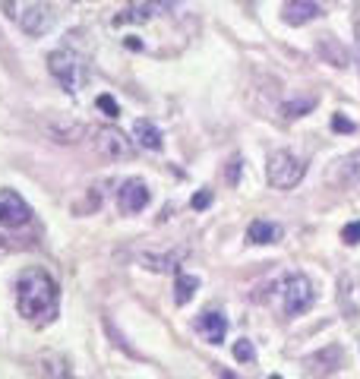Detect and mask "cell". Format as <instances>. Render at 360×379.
<instances>
[{
  "instance_id": "11",
  "label": "cell",
  "mask_w": 360,
  "mask_h": 379,
  "mask_svg": "<svg viewBox=\"0 0 360 379\" xmlns=\"http://www.w3.org/2000/svg\"><path fill=\"white\" fill-rule=\"evenodd\" d=\"M319 16V4L316 0H284L281 4V19L288 25H307Z\"/></svg>"
},
{
  "instance_id": "17",
  "label": "cell",
  "mask_w": 360,
  "mask_h": 379,
  "mask_svg": "<svg viewBox=\"0 0 360 379\" xmlns=\"http://www.w3.org/2000/svg\"><path fill=\"white\" fill-rule=\"evenodd\" d=\"M307 364H309V370H313L316 364H328V373H335V370L341 366V347H326V351L313 354V357H309Z\"/></svg>"
},
{
  "instance_id": "4",
  "label": "cell",
  "mask_w": 360,
  "mask_h": 379,
  "mask_svg": "<svg viewBox=\"0 0 360 379\" xmlns=\"http://www.w3.org/2000/svg\"><path fill=\"white\" fill-rule=\"evenodd\" d=\"M281 288H284L281 291V294H284V313H288V316H300V313H307V310L313 307L316 288H313V281H309L303 272L288 275Z\"/></svg>"
},
{
  "instance_id": "29",
  "label": "cell",
  "mask_w": 360,
  "mask_h": 379,
  "mask_svg": "<svg viewBox=\"0 0 360 379\" xmlns=\"http://www.w3.org/2000/svg\"><path fill=\"white\" fill-rule=\"evenodd\" d=\"M272 379H281V376H278V373H275V376H272Z\"/></svg>"
},
{
  "instance_id": "12",
  "label": "cell",
  "mask_w": 360,
  "mask_h": 379,
  "mask_svg": "<svg viewBox=\"0 0 360 379\" xmlns=\"http://www.w3.org/2000/svg\"><path fill=\"white\" fill-rule=\"evenodd\" d=\"M316 54L322 57L326 63H332V67H338V69H345V67H351V57H347V51H345V44L338 41L335 35H326V38H319L316 41Z\"/></svg>"
},
{
  "instance_id": "24",
  "label": "cell",
  "mask_w": 360,
  "mask_h": 379,
  "mask_svg": "<svg viewBox=\"0 0 360 379\" xmlns=\"http://www.w3.org/2000/svg\"><path fill=\"white\" fill-rule=\"evenodd\" d=\"M332 130L335 133H354V124L347 117H341V114H335V117H332Z\"/></svg>"
},
{
  "instance_id": "18",
  "label": "cell",
  "mask_w": 360,
  "mask_h": 379,
  "mask_svg": "<svg viewBox=\"0 0 360 379\" xmlns=\"http://www.w3.org/2000/svg\"><path fill=\"white\" fill-rule=\"evenodd\" d=\"M341 177H345V183H360V152H351L341 161Z\"/></svg>"
},
{
  "instance_id": "10",
  "label": "cell",
  "mask_w": 360,
  "mask_h": 379,
  "mask_svg": "<svg viewBox=\"0 0 360 379\" xmlns=\"http://www.w3.org/2000/svg\"><path fill=\"white\" fill-rule=\"evenodd\" d=\"M193 332L199 335V338H206L208 345H221L227 335V316L218 313V310H206V313L193 322Z\"/></svg>"
},
{
  "instance_id": "13",
  "label": "cell",
  "mask_w": 360,
  "mask_h": 379,
  "mask_svg": "<svg viewBox=\"0 0 360 379\" xmlns=\"http://www.w3.org/2000/svg\"><path fill=\"white\" fill-rule=\"evenodd\" d=\"M246 237H250L253 244H259V246H265V244H278V240H281V227H278L275 221L256 218V221H250V231H246Z\"/></svg>"
},
{
  "instance_id": "28",
  "label": "cell",
  "mask_w": 360,
  "mask_h": 379,
  "mask_svg": "<svg viewBox=\"0 0 360 379\" xmlns=\"http://www.w3.org/2000/svg\"><path fill=\"white\" fill-rule=\"evenodd\" d=\"M218 376H221V379H237V376H231L227 370H218Z\"/></svg>"
},
{
  "instance_id": "2",
  "label": "cell",
  "mask_w": 360,
  "mask_h": 379,
  "mask_svg": "<svg viewBox=\"0 0 360 379\" xmlns=\"http://www.w3.org/2000/svg\"><path fill=\"white\" fill-rule=\"evenodd\" d=\"M307 174V164H303L300 155L288 149H278L269 155V164H265V177H269V187L275 190H294L297 183Z\"/></svg>"
},
{
  "instance_id": "7",
  "label": "cell",
  "mask_w": 360,
  "mask_h": 379,
  "mask_svg": "<svg viewBox=\"0 0 360 379\" xmlns=\"http://www.w3.org/2000/svg\"><path fill=\"white\" fill-rule=\"evenodd\" d=\"M177 0H130L126 10L120 16H114V25H126V22H149L158 13H168Z\"/></svg>"
},
{
  "instance_id": "20",
  "label": "cell",
  "mask_w": 360,
  "mask_h": 379,
  "mask_svg": "<svg viewBox=\"0 0 360 379\" xmlns=\"http://www.w3.org/2000/svg\"><path fill=\"white\" fill-rule=\"evenodd\" d=\"M313 105H316L313 98H303V101H288V105H284L281 111H284V117H303V114H307V111H313Z\"/></svg>"
},
{
  "instance_id": "16",
  "label": "cell",
  "mask_w": 360,
  "mask_h": 379,
  "mask_svg": "<svg viewBox=\"0 0 360 379\" xmlns=\"http://www.w3.org/2000/svg\"><path fill=\"white\" fill-rule=\"evenodd\" d=\"M196 288H199V278L187 275V272H177V281H174V300H177V307H183V303L193 300Z\"/></svg>"
},
{
  "instance_id": "21",
  "label": "cell",
  "mask_w": 360,
  "mask_h": 379,
  "mask_svg": "<svg viewBox=\"0 0 360 379\" xmlns=\"http://www.w3.org/2000/svg\"><path fill=\"white\" fill-rule=\"evenodd\" d=\"M48 373L54 379H79V376H73V373H69V366L63 364L60 357H48Z\"/></svg>"
},
{
  "instance_id": "27",
  "label": "cell",
  "mask_w": 360,
  "mask_h": 379,
  "mask_svg": "<svg viewBox=\"0 0 360 379\" xmlns=\"http://www.w3.org/2000/svg\"><path fill=\"white\" fill-rule=\"evenodd\" d=\"M357 63H360V16H357Z\"/></svg>"
},
{
  "instance_id": "23",
  "label": "cell",
  "mask_w": 360,
  "mask_h": 379,
  "mask_svg": "<svg viewBox=\"0 0 360 379\" xmlns=\"http://www.w3.org/2000/svg\"><path fill=\"white\" fill-rule=\"evenodd\" d=\"M98 107H101V111H105V114H107V117H117V114H120L117 101H114V98H111V95H98Z\"/></svg>"
},
{
  "instance_id": "8",
  "label": "cell",
  "mask_w": 360,
  "mask_h": 379,
  "mask_svg": "<svg viewBox=\"0 0 360 379\" xmlns=\"http://www.w3.org/2000/svg\"><path fill=\"white\" fill-rule=\"evenodd\" d=\"M149 199H152V193H149V187H145L142 177H126V180L120 183V190H117V202H120V208H124L126 215L142 212V208L149 206Z\"/></svg>"
},
{
  "instance_id": "9",
  "label": "cell",
  "mask_w": 360,
  "mask_h": 379,
  "mask_svg": "<svg viewBox=\"0 0 360 379\" xmlns=\"http://www.w3.org/2000/svg\"><path fill=\"white\" fill-rule=\"evenodd\" d=\"M95 149H98L105 158H111V161L133 155V142L120 130H114V126H101V130H95Z\"/></svg>"
},
{
  "instance_id": "26",
  "label": "cell",
  "mask_w": 360,
  "mask_h": 379,
  "mask_svg": "<svg viewBox=\"0 0 360 379\" xmlns=\"http://www.w3.org/2000/svg\"><path fill=\"white\" fill-rule=\"evenodd\" d=\"M237 180H240V158H234L227 164V183H237Z\"/></svg>"
},
{
  "instance_id": "14",
  "label": "cell",
  "mask_w": 360,
  "mask_h": 379,
  "mask_svg": "<svg viewBox=\"0 0 360 379\" xmlns=\"http://www.w3.org/2000/svg\"><path fill=\"white\" fill-rule=\"evenodd\" d=\"M180 256L183 253H142L139 262L152 272H180Z\"/></svg>"
},
{
  "instance_id": "1",
  "label": "cell",
  "mask_w": 360,
  "mask_h": 379,
  "mask_svg": "<svg viewBox=\"0 0 360 379\" xmlns=\"http://www.w3.org/2000/svg\"><path fill=\"white\" fill-rule=\"evenodd\" d=\"M16 310L29 322H51L60 310L57 281L44 269H25L16 281Z\"/></svg>"
},
{
  "instance_id": "3",
  "label": "cell",
  "mask_w": 360,
  "mask_h": 379,
  "mask_svg": "<svg viewBox=\"0 0 360 379\" xmlns=\"http://www.w3.org/2000/svg\"><path fill=\"white\" fill-rule=\"evenodd\" d=\"M48 69L54 73V79L60 82L67 92H79L88 79V67L76 51H51L48 54Z\"/></svg>"
},
{
  "instance_id": "6",
  "label": "cell",
  "mask_w": 360,
  "mask_h": 379,
  "mask_svg": "<svg viewBox=\"0 0 360 379\" xmlns=\"http://www.w3.org/2000/svg\"><path fill=\"white\" fill-rule=\"evenodd\" d=\"M32 208L16 190H0V227H22L29 225Z\"/></svg>"
},
{
  "instance_id": "15",
  "label": "cell",
  "mask_w": 360,
  "mask_h": 379,
  "mask_svg": "<svg viewBox=\"0 0 360 379\" xmlns=\"http://www.w3.org/2000/svg\"><path fill=\"white\" fill-rule=\"evenodd\" d=\"M133 133H136V139H139V145H145V149H161V130H158L155 124H152V120H136V124H133Z\"/></svg>"
},
{
  "instance_id": "19",
  "label": "cell",
  "mask_w": 360,
  "mask_h": 379,
  "mask_svg": "<svg viewBox=\"0 0 360 379\" xmlns=\"http://www.w3.org/2000/svg\"><path fill=\"white\" fill-rule=\"evenodd\" d=\"M234 357H237L240 364H253V360H256V347H253V341L240 338L237 345H234Z\"/></svg>"
},
{
  "instance_id": "25",
  "label": "cell",
  "mask_w": 360,
  "mask_h": 379,
  "mask_svg": "<svg viewBox=\"0 0 360 379\" xmlns=\"http://www.w3.org/2000/svg\"><path fill=\"white\" fill-rule=\"evenodd\" d=\"M208 202H212V193H208V190H199V193L193 196V202H189V206H193V208H206Z\"/></svg>"
},
{
  "instance_id": "5",
  "label": "cell",
  "mask_w": 360,
  "mask_h": 379,
  "mask_svg": "<svg viewBox=\"0 0 360 379\" xmlns=\"http://www.w3.org/2000/svg\"><path fill=\"white\" fill-rule=\"evenodd\" d=\"M54 22H57V13H54V6L44 4V0H38V4L25 6V10L19 13V25H22V32L25 35H35V38L48 35V32L54 29Z\"/></svg>"
},
{
  "instance_id": "22",
  "label": "cell",
  "mask_w": 360,
  "mask_h": 379,
  "mask_svg": "<svg viewBox=\"0 0 360 379\" xmlns=\"http://www.w3.org/2000/svg\"><path fill=\"white\" fill-rule=\"evenodd\" d=\"M341 240H345V244H360V221H351V225H345L341 227Z\"/></svg>"
}]
</instances>
